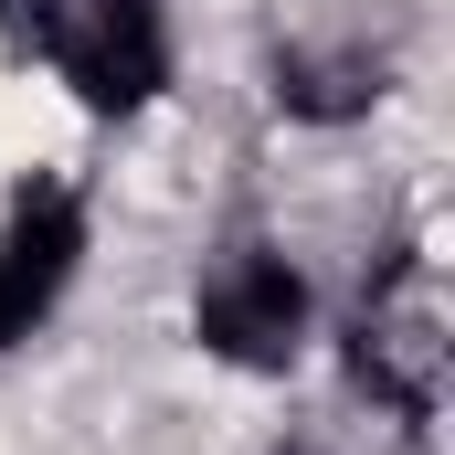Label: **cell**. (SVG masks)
<instances>
[{"label":"cell","mask_w":455,"mask_h":455,"mask_svg":"<svg viewBox=\"0 0 455 455\" xmlns=\"http://www.w3.org/2000/svg\"><path fill=\"white\" fill-rule=\"evenodd\" d=\"M75 254H85V212H75V191H64V180H32V191L0 212V349L64 297Z\"/></svg>","instance_id":"277c9868"},{"label":"cell","mask_w":455,"mask_h":455,"mask_svg":"<svg viewBox=\"0 0 455 455\" xmlns=\"http://www.w3.org/2000/svg\"><path fill=\"white\" fill-rule=\"evenodd\" d=\"M32 32L43 53L64 64V85L85 107H148L159 75H170V32H159V0H32Z\"/></svg>","instance_id":"7a4b0ae2"},{"label":"cell","mask_w":455,"mask_h":455,"mask_svg":"<svg viewBox=\"0 0 455 455\" xmlns=\"http://www.w3.org/2000/svg\"><path fill=\"white\" fill-rule=\"evenodd\" d=\"M349 381L381 413L435 424V403H445V297H435L424 254H392L381 286L360 297V318H349Z\"/></svg>","instance_id":"6da1fadb"},{"label":"cell","mask_w":455,"mask_h":455,"mask_svg":"<svg viewBox=\"0 0 455 455\" xmlns=\"http://www.w3.org/2000/svg\"><path fill=\"white\" fill-rule=\"evenodd\" d=\"M381 96V53H275V107L297 116H360Z\"/></svg>","instance_id":"5b68a950"},{"label":"cell","mask_w":455,"mask_h":455,"mask_svg":"<svg viewBox=\"0 0 455 455\" xmlns=\"http://www.w3.org/2000/svg\"><path fill=\"white\" fill-rule=\"evenodd\" d=\"M202 339L223 349L233 371H286L297 339H307V286L286 254L265 243H223L212 275H202Z\"/></svg>","instance_id":"3957f363"}]
</instances>
